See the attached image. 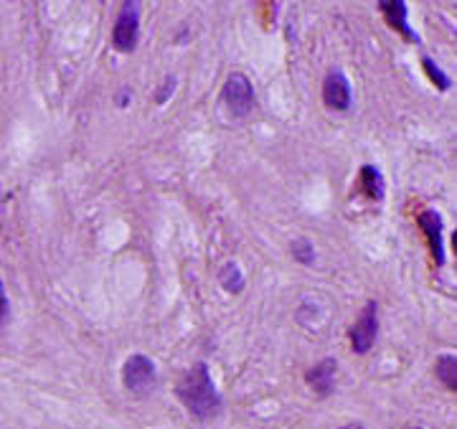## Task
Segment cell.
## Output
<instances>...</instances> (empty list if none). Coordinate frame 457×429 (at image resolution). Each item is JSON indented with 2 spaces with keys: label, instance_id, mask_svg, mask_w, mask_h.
<instances>
[{
  "label": "cell",
  "instance_id": "obj_1",
  "mask_svg": "<svg viewBox=\"0 0 457 429\" xmlns=\"http://www.w3.org/2000/svg\"><path fill=\"white\" fill-rule=\"evenodd\" d=\"M175 394H178L180 404L196 419H201V422H206V419L216 417L221 412V394L209 373V366L203 363V361H198L196 366H191L180 376Z\"/></svg>",
  "mask_w": 457,
  "mask_h": 429
},
{
  "label": "cell",
  "instance_id": "obj_2",
  "mask_svg": "<svg viewBox=\"0 0 457 429\" xmlns=\"http://www.w3.org/2000/svg\"><path fill=\"white\" fill-rule=\"evenodd\" d=\"M122 383L125 389L133 391V394H150L158 383V371L155 363H153L148 356L143 353H133L125 366H122Z\"/></svg>",
  "mask_w": 457,
  "mask_h": 429
},
{
  "label": "cell",
  "instance_id": "obj_3",
  "mask_svg": "<svg viewBox=\"0 0 457 429\" xmlns=\"http://www.w3.org/2000/svg\"><path fill=\"white\" fill-rule=\"evenodd\" d=\"M224 105L234 117H247L255 110V87H252L249 76L239 74V71L229 74L224 84Z\"/></svg>",
  "mask_w": 457,
  "mask_h": 429
},
{
  "label": "cell",
  "instance_id": "obj_4",
  "mask_svg": "<svg viewBox=\"0 0 457 429\" xmlns=\"http://www.w3.org/2000/svg\"><path fill=\"white\" fill-rule=\"evenodd\" d=\"M140 38V3H125L115 24V48L117 51H135Z\"/></svg>",
  "mask_w": 457,
  "mask_h": 429
},
{
  "label": "cell",
  "instance_id": "obj_5",
  "mask_svg": "<svg viewBox=\"0 0 457 429\" xmlns=\"http://www.w3.org/2000/svg\"><path fill=\"white\" fill-rule=\"evenodd\" d=\"M348 336H351V346L356 353H369V351L374 348V343H376V336H379L376 302H369V305H366L361 318L356 320V325L348 331Z\"/></svg>",
  "mask_w": 457,
  "mask_h": 429
},
{
  "label": "cell",
  "instance_id": "obj_6",
  "mask_svg": "<svg viewBox=\"0 0 457 429\" xmlns=\"http://www.w3.org/2000/svg\"><path fill=\"white\" fill-rule=\"evenodd\" d=\"M323 102L336 112H346L351 107V84L341 69H333L325 76L323 84Z\"/></svg>",
  "mask_w": 457,
  "mask_h": 429
},
{
  "label": "cell",
  "instance_id": "obj_7",
  "mask_svg": "<svg viewBox=\"0 0 457 429\" xmlns=\"http://www.w3.org/2000/svg\"><path fill=\"white\" fill-rule=\"evenodd\" d=\"M419 227L424 229L429 242V252H432V259L437 267L445 264V244H442V219L437 211L427 209L422 216H419Z\"/></svg>",
  "mask_w": 457,
  "mask_h": 429
},
{
  "label": "cell",
  "instance_id": "obj_8",
  "mask_svg": "<svg viewBox=\"0 0 457 429\" xmlns=\"http://www.w3.org/2000/svg\"><path fill=\"white\" fill-rule=\"evenodd\" d=\"M336 371H338V361L323 358L320 363H315L313 368H307L305 381L310 383L320 396H328L330 391L336 389Z\"/></svg>",
  "mask_w": 457,
  "mask_h": 429
},
{
  "label": "cell",
  "instance_id": "obj_9",
  "mask_svg": "<svg viewBox=\"0 0 457 429\" xmlns=\"http://www.w3.org/2000/svg\"><path fill=\"white\" fill-rule=\"evenodd\" d=\"M379 6H381V13L386 16L389 26H391L394 31H399L406 41H414V43H419V36L411 31L409 21H406V16H409V8H406L404 0H381Z\"/></svg>",
  "mask_w": 457,
  "mask_h": 429
},
{
  "label": "cell",
  "instance_id": "obj_10",
  "mask_svg": "<svg viewBox=\"0 0 457 429\" xmlns=\"http://www.w3.org/2000/svg\"><path fill=\"white\" fill-rule=\"evenodd\" d=\"M361 180H364V188L374 201H381L384 198V178L381 170L376 165H364L361 168Z\"/></svg>",
  "mask_w": 457,
  "mask_h": 429
},
{
  "label": "cell",
  "instance_id": "obj_11",
  "mask_svg": "<svg viewBox=\"0 0 457 429\" xmlns=\"http://www.w3.org/2000/svg\"><path fill=\"white\" fill-rule=\"evenodd\" d=\"M437 376L445 383L447 389L455 391L457 389V358L455 353H445L437 358Z\"/></svg>",
  "mask_w": 457,
  "mask_h": 429
},
{
  "label": "cell",
  "instance_id": "obj_12",
  "mask_svg": "<svg viewBox=\"0 0 457 429\" xmlns=\"http://www.w3.org/2000/svg\"><path fill=\"white\" fill-rule=\"evenodd\" d=\"M221 287H224L226 292H242L244 290V272L242 267H239L237 262H229L224 269H221Z\"/></svg>",
  "mask_w": 457,
  "mask_h": 429
},
{
  "label": "cell",
  "instance_id": "obj_13",
  "mask_svg": "<svg viewBox=\"0 0 457 429\" xmlns=\"http://www.w3.org/2000/svg\"><path fill=\"white\" fill-rule=\"evenodd\" d=\"M422 66H424V71H427L429 79L434 81V87L442 89V92H445V89H450V76H447L445 71L437 66V61H432V58L427 56V58H422Z\"/></svg>",
  "mask_w": 457,
  "mask_h": 429
},
{
  "label": "cell",
  "instance_id": "obj_14",
  "mask_svg": "<svg viewBox=\"0 0 457 429\" xmlns=\"http://www.w3.org/2000/svg\"><path fill=\"white\" fill-rule=\"evenodd\" d=\"M289 252H292V257H295L300 264H313L315 262V249L307 239H295L292 247H289Z\"/></svg>",
  "mask_w": 457,
  "mask_h": 429
},
{
  "label": "cell",
  "instance_id": "obj_15",
  "mask_svg": "<svg viewBox=\"0 0 457 429\" xmlns=\"http://www.w3.org/2000/svg\"><path fill=\"white\" fill-rule=\"evenodd\" d=\"M8 310H11V302H8V295H6V284L0 279V328H3V323L8 320Z\"/></svg>",
  "mask_w": 457,
  "mask_h": 429
},
{
  "label": "cell",
  "instance_id": "obj_16",
  "mask_svg": "<svg viewBox=\"0 0 457 429\" xmlns=\"http://www.w3.org/2000/svg\"><path fill=\"white\" fill-rule=\"evenodd\" d=\"M173 87H175V79H173V76H170V79L165 81V84H163L160 94H158V105H163V102H165V99H168L170 94H173Z\"/></svg>",
  "mask_w": 457,
  "mask_h": 429
},
{
  "label": "cell",
  "instance_id": "obj_17",
  "mask_svg": "<svg viewBox=\"0 0 457 429\" xmlns=\"http://www.w3.org/2000/svg\"><path fill=\"white\" fill-rule=\"evenodd\" d=\"M346 429H361V424H356V427H346Z\"/></svg>",
  "mask_w": 457,
  "mask_h": 429
},
{
  "label": "cell",
  "instance_id": "obj_18",
  "mask_svg": "<svg viewBox=\"0 0 457 429\" xmlns=\"http://www.w3.org/2000/svg\"><path fill=\"white\" fill-rule=\"evenodd\" d=\"M409 429H422V427H409Z\"/></svg>",
  "mask_w": 457,
  "mask_h": 429
}]
</instances>
